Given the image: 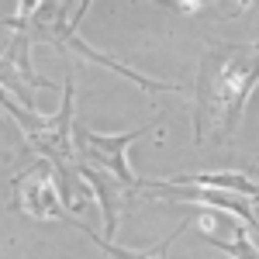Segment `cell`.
Masks as SVG:
<instances>
[{"instance_id":"1","label":"cell","mask_w":259,"mask_h":259,"mask_svg":"<svg viewBox=\"0 0 259 259\" xmlns=\"http://www.w3.org/2000/svg\"><path fill=\"white\" fill-rule=\"evenodd\" d=\"M259 83V45H225L200 66V118L218 124V139L235 128L245 97Z\"/></svg>"},{"instance_id":"2","label":"cell","mask_w":259,"mask_h":259,"mask_svg":"<svg viewBox=\"0 0 259 259\" xmlns=\"http://www.w3.org/2000/svg\"><path fill=\"white\" fill-rule=\"evenodd\" d=\"M21 124L28 128V139L41 145L45 152H52L56 159H66L69 156V142H66V124H69V90H66V100H62V111L52 121H31L28 114H18Z\"/></svg>"},{"instance_id":"3","label":"cell","mask_w":259,"mask_h":259,"mask_svg":"<svg viewBox=\"0 0 259 259\" xmlns=\"http://www.w3.org/2000/svg\"><path fill=\"white\" fill-rule=\"evenodd\" d=\"M21 207H24L31 218H66L59 187L52 183V177H49L45 169H38L35 177L21 187Z\"/></svg>"},{"instance_id":"4","label":"cell","mask_w":259,"mask_h":259,"mask_svg":"<svg viewBox=\"0 0 259 259\" xmlns=\"http://www.w3.org/2000/svg\"><path fill=\"white\" fill-rule=\"evenodd\" d=\"M173 183H197V187H232V190H239V194H245V197L259 200V183H252V180L245 177H232V173H225V177H180V180H166L162 187H173Z\"/></svg>"},{"instance_id":"5","label":"cell","mask_w":259,"mask_h":259,"mask_svg":"<svg viewBox=\"0 0 259 259\" xmlns=\"http://www.w3.org/2000/svg\"><path fill=\"white\" fill-rule=\"evenodd\" d=\"M97 242L104 245V252L114 256V259H166V249L173 245V239H166L156 249H149V252H132V249H118V245H111V242H104V239H97Z\"/></svg>"}]
</instances>
